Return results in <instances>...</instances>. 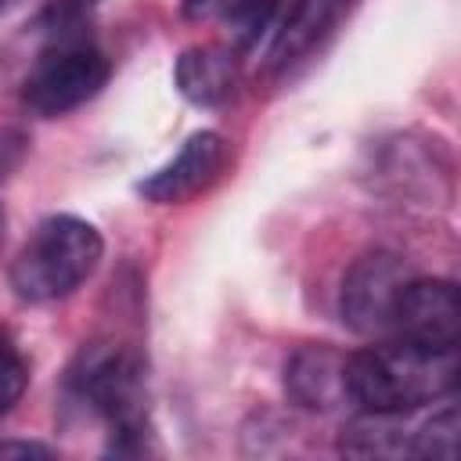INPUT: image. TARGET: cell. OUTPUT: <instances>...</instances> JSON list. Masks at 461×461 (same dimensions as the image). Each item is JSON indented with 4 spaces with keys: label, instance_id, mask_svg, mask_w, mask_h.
Segmentation results:
<instances>
[{
    "label": "cell",
    "instance_id": "6da1fadb",
    "mask_svg": "<svg viewBox=\"0 0 461 461\" xmlns=\"http://www.w3.org/2000/svg\"><path fill=\"white\" fill-rule=\"evenodd\" d=\"M457 346L436 349L407 339H382L346 357V396L360 411L411 414L457 389Z\"/></svg>",
    "mask_w": 461,
    "mask_h": 461
},
{
    "label": "cell",
    "instance_id": "7a4b0ae2",
    "mask_svg": "<svg viewBox=\"0 0 461 461\" xmlns=\"http://www.w3.org/2000/svg\"><path fill=\"white\" fill-rule=\"evenodd\" d=\"M68 389L112 429L115 454H140L148 439V367L133 346L94 342L68 367Z\"/></svg>",
    "mask_w": 461,
    "mask_h": 461
},
{
    "label": "cell",
    "instance_id": "3957f363",
    "mask_svg": "<svg viewBox=\"0 0 461 461\" xmlns=\"http://www.w3.org/2000/svg\"><path fill=\"white\" fill-rule=\"evenodd\" d=\"M101 256L104 241L94 223L68 212L47 216L11 263V288L25 303H58L97 270Z\"/></svg>",
    "mask_w": 461,
    "mask_h": 461
},
{
    "label": "cell",
    "instance_id": "277c9868",
    "mask_svg": "<svg viewBox=\"0 0 461 461\" xmlns=\"http://www.w3.org/2000/svg\"><path fill=\"white\" fill-rule=\"evenodd\" d=\"M108 76L112 65L97 47L83 40H58L36 58L32 72L22 83V97L36 115L54 119L97 97Z\"/></svg>",
    "mask_w": 461,
    "mask_h": 461
},
{
    "label": "cell",
    "instance_id": "5b68a950",
    "mask_svg": "<svg viewBox=\"0 0 461 461\" xmlns=\"http://www.w3.org/2000/svg\"><path fill=\"white\" fill-rule=\"evenodd\" d=\"M411 277H414V267L403 256H396L389 249L364 252L342 277V299H339L342 321L357 335L389 339L400 295Z\"/></svg>",
    "mask_w": 461,
    "mask_h": 461
},
{
    "label": "cell",
    "instance_id": "8992f818",
    "mask_svg": "<svg viewBox=\"0 0 461 461\" xmlns=\"http://www.w3.org/2000/svg\"><path fill=\"white\" fill-rule=\"evenodd\" d=\"M227 140L216 133V130H198L184 140V148L162 166L155 169L151 176H144L137 184V191L155 202V205H180V202H191L198 198L202 191H209L223 166H227Z\"/></svg>",
    "mask_w": 461,
    "mask_h": 461
},
{
    "label": "cell",
    "instance_id": "52a82bcc",
    "mask_svg": "<svg viewBox=\"0 0 461 461\" xmlns=\"http://www.w3.org/2000/svg\"><path fill=\"white\" fill-rule=\"evenodd\" d=\"M461 335V306H457V285L447 277H411L389 339H407L436 349H454Z\"/></svg>",
    "mask_w": 461,
    "mask_h": 461
},
{
    "label": "cell",
    "instance_id": "ba28073f",
    "mask_svg": "<svg viewBox=\"0 0 461 461\" xmlns=\"http://www.w3.org/2000/svg\"><path fill=\"white\" fill-rule=\"evenodd\" d=\"M353 7H357V0H295V7L281 18V25L274 32L270 68L288 72L292 65L317 54L339 32V25L353 14Z\"/></svg>",
    "mask_w": 461,
    "mask_h": 461
},
{
    "label": "cell",
    "instance_id": "9c48e42d",
    "mask_svg": "<svg viewBox=\"0 0 461 461\" xmlns=\"http://www.w3.org/2000/svg\"><path fill=\"white\" fill-rule=\"evenodd\" d=\"M288 396L306 411H331L346 396V353L331 346H303L285 367Z\"/></svg>",
    "mask_w": 461,
    "mask_h": 461
},
{
    "label": "cell",
    "instance_id": "30bf717a",
    "mask_svg": "<svg viewBox=\"0 0 461 461\" xmlns=\"http://www.w3.org/2000/svg\"><path fill=\"white\" fill-rule=\"evenodd\" d=\"M176 90L198 108H220L238 86V58L227 47H187L173 65Z\"/></svg>",
    "mask_w": 461,
    "mask_h": 461
},
{
    "label": "cell",
    "instance_id": "8fae6325",
    "mask_svg": "<svg viewBox=\"0 0 461 461\" xmlns=\"http://www.w3.org/2000/svg\"><path fill=\"white\" fill-rule=\"evenodd\" d=\"M403 414H375L364 411L360 418H353L342 429L339 450L342 454H357V457H400L411 454V432L400 429Z\"/></svg>",
    "mask_w": 461,
    "mask_h": 461
},
{
    "label": "cell",
    "instance_id": "7c38bea8",
    "mask_svg": "<svg viewBox=\"0 0 461 461\" xmlns=\"http://www.w3.org/2000/svg\"><path fill=\"white\" fill-rule=\"evenodd\" d=\"M277 18H281V0H241L223 14L230 40H234V50L259 47V40L267 32H277V25H281Z\"/></svg>",
    "mask_w": 461,
    "mask_h": 461
},
{
    "label": "cell",
    "instance_id": "4fadbf2b",
    "mask_svg": "<svg viewBox=\"0 0 461 461\" xmlns=\"http://www.w3.org/2000/svg\"><path fill=\"white\" fill-rule=\"evenodd\" d=\"M457 407L447 403L439 414H432L418 432H411V457H436L454 461L457 457Z\"/></svg>",
    "mask_w": 461,
    "mask_h": 461
},
{
    "label": "cell",
    "instance_id": "5bb4252c",
    "mask_svg": "<svg viewBox=\"0 0 461 461\" xmlns=\"http://www.w3.org/2000/svg\"><path fill=\"white\" fill-rule=\"evenodd\" d=\"M25 385H29V360L22 357L14 339L0 331V418L22 400Z\"/></svg>",
    "mask_w": 461,
    "mask_h": 461
},
{
    "label": "cell",
    "instance_id": "9a60e30c",
    "mask_svg": "<svg viewBox=\"0 0 461 461\" xmlns=\"http://www.w3.org/2000/svg\"><path fill=\"white\" fill-rule=\"evenodd\" d=\"M101 0H50V7H47V18L54 22V29L58 25H72V22H79L90 7H97Z\"/></svg>",
    "mask_w": 461,
    "mask_h": 461
},
{
    "label": "cell",
    "instance_id": "2e32d148",
    "mask_svg": "<svg viewBox=\"0 0 461 461\" xmlns=\"http://www.w3.org/2000/svg\"><path fill=\"white\" fill-rule=\"evenodd\" d=\"M234 4H241V0H180V7H184L187 18H212V14L223 18Z\"/></svg>",
    "mask_w": 461,
    "mask_h": 461
},
{
    "label": "cell",
    "instance_id": "e0dca14e",
    "mask_svg": "<svg viewBox=\"0 0 461 461\" xmlns=\"http://www.w3.org/2000/svg\"><path fill=\"white\" fill-rule=\"evenodd\" d=\"M0 457H54V450L32 439H7L0 443Z\"/></svg>",
    "mask_w": 461,
    "mask_h": 461
},
{
    "label": "cell",
    "instance_id": "ac0fdd59",
    "mask_svg": "<svg viewBox=\"0 0 461 461\" xmlns=\"http://www.w3.org/2000/svg\"><path fill=\"white\" fill-rule=\"evenodd\" d=\"M0 230H4V209H0Z\"/></svg>",
    "mask_w": 461,
    "mask_h": 461
},
{
    "label": "cell",
    "instance_id": "d6986e66",
    "mask_svg": "<svg viewBox=\"0 0 461 461\" xmlns=\"http://www.w3.org/2000/svg\"><path fill=\"white\" fill-rule=\"evenodd\" d=\"M4 7H7V0H0V11H4Z\"/></svg>",
    "mask_w": 461,
    "mask_h": 461
}]
</instances>
